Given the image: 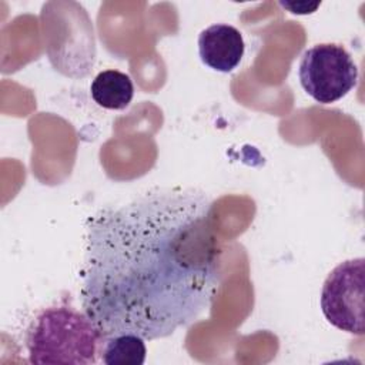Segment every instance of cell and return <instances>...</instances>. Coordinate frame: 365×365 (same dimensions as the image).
<instances>
[{
    "instance_id": "1",
    "label": "cell",
    "mask_w": 365,
    "mask_h": 365,
    "mask_svg": "<svg viewBox=\"0 0 365 365\" xmlns=\"http://www.w3.org/2000/svg\"><path fill=\"white\" fill-rule=\"evenodd\" d=\"M211 210L202 191L173 188L87 218L80 297L104 338H165L212 305L222 250Z\"/></svg>"
},
{
    "instance_id": "2",
    "label": "cell",
    "mask_w": 365,
    "mask_h": 365,
    "mask_svg": "<svg viewBox=\"0 0 365 365\" xmlns=\"http://www.w3.org/2000/svg\"><path fill=\"white\" fill-rule=\"evenodd\" d=\"M104 335L83 311L60 305L43 309L26 335L31 364H96Z\"/></svg>"
},
{
    "instance_id": "3",
    "label": "cell",
    "mask_w": 365,
    "mask_h": 365,
    "mask_svg": "<svg viewBox=\"0 0 365 365\" xmlns=\"http://www.w3.org/2000/svg\"><path fill=\"white\" fill-rule=\"evenodd\" d=\"M298 77L302 88L315 101L329 104L345 97L356 86L358 68L342 46L321 43L304 51Z\"/></svg>"
},
{
    "instance_id": "4",
    "label": "cell",
    "mask_w": 365,
    "mask_h": 365,
    "mask_svg": "<svg viewBox=\"0 0 365 365\" xmlns=\"http://www.w3.org/2000/svg\"><path fill=\"white\" fill-rule=\"evenodd\" d=\"M365 259H346L327 277L321 291V309L327 321L341 331L364 334Z\"/></svg>"
},
{
    "instance_id": "5",
    "label": "cell",
    "mask_w": 365,
    "mask_h": 365,
    "mask_svg": "<svg viewBox=\"0 0 365 365\" xmlns=\"http://www.w3.org/2000/svg\"><path fill=\"white\" fill-rule=\"evenodd\" d=\"M242 34L231 24L217 23L204 29L198 36L201 61L220 73L232 71L244 56Z\"/></svg>"
},
{
    "instance_id": "6",
    "label": "cell",
    "mask_w": 365,
    "mask_h": 365,
    "mask_svg": "<svg viewBox=\"0 0 365 365\" xmlns=\"http://www.w3.org/2000/svg\"><path fill=\"white\" fill-rule=\"evenodd\" d=\"M90 93L100 107L124 110L134 97V86L128 74L118 70H104L91 81Z\"/></svg>"
},
{
    "instance_id": "7",
    "label": "cell",
    "mask_w": 365,
    "mask_h": 365,
    "mask_svg": "<svg viewBox=\"0 0 365 365\" xmlns=\"http://www.w3.org/2000/svg\"><path fill=\"white\" fill-rule=\"evenodd\" d=\"M145 356L144 338L134 334L107 336L101 348V359L107 365H143Z\"/></svg>"
}]
</instances>
